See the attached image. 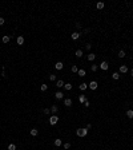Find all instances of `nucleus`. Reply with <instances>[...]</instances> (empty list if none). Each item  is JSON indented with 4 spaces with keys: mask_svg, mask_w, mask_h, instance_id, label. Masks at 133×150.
Segmentation results:
<instances>
[{
    "mask_svg": "<svg viewBox=\"0 0 133 150\" xmlns=\"http://www.w3.org/2000/svg\"><path fill=\"white\" fill-rule=\"evenodd\" d=\"M75 133H76V137H79V138H85L88 135V129H85V127H77Z\"/></svg>",
    "mask_w": 133,
    "mask_h": 150,
    "instance_id": "f257e3e1",
    "label": "nucleus"
},
{
    "mask_svg": "<svg viewBox=\"0 0 133 150\" xmlns=\"http://www.w3.org/2000/svg\"><path fill=\"white\" fill-rule=\"evenodd\" d=\"M59 121H60V117H57L56 114H53V115H51L48 118V122H49L51 126H56L57 123H59Z\"/></svg>",
    "mask_w": 133,
    "mask_h": 150,
    "instance_id": "f03ea898",
    "label": "nucleus"
},
{
    "mask_svg": "<svg viewBox=\"0 0 133 150\" xmlns=\"http://www.w3.org/2000/svg\"><path fill=\"white\" fill-rule=\"evenodd\" d=\"M99 68L101 70V71H108V70H109V62H108V60H103L99 64Z\"/></svg>",
    "mask_w": 133,
    "mask_h": 150,
    "instance_id": "7ed1b4c3",
    "label": "nucleus"
},
{
    "mask_svg": "<svg viewBox=\"0 0 133 150\" xmlns=\"http://www.w3.org/2000/svg\"><path fill=\"white\" fill-rule=\"evenodd\" d=\"M88 87H89L92 91H96V90L99 89V82H97V80H90L89 85H88Z\"/></svg>",
    "mask_w": 133,
    "mask_h": 150,
    "instance_id": "20e7f679",
    "label": "nucleus"
},
{
    "mask_svg": "<svg viewBox=\"0 0 133 150\" xmlns=\"http://www.w3.org/2000/svg\"><path fill=\"white\" fill-rule=\"evenodd\" d=\"M80 36H81V32H79V31H75V32H72V34H71V39H72L73 42L79 40Z\"/></svg>",
    "mask_w": 133,
    "mask_h": 150,
    "instance_id": "39448f33",
    "label": "nucleus"
},
{
    "mask_svg": "<svg viewBox=\"0 0 133 150\" xmlns=\"http://www.w3.org/2000/svg\"><path fill=\"white\" fill-rule=\"evenodd\" d=\"M24 43H25V39H24V36H23V35H19V36L16 38V44L21 47V46H24Z\"/></svg>",
    "mask_w": 133,
    "mask_h": 150,
    "instance_id": "423d86ee",
    "label": "nucleus"
},
{
    "mask_svg": "<svg viewBox=\"0 0 133 150\" xmlns=\"http://www.w3.org/2000/svg\"><path fill=\"white\" fill-rule=\"evenodd\" d=\"M53 67L56 68L57 71H61V70L64 68V62H61V60H57L56 63L53 64Z\"/></svg>",
    "mask_w": 133,
    "mask_h": 150,
    "instance_id": "0eeeda50",
    "label": "nucleus"
},
{
    "mask_svg": "<svg viewBox=\"0 0 133 150\" xmlns=\"http://www.w3.org/2000/svg\"><path fill=\"white\" fill-rule=\"evenodd\" d=\"M128 71H129V68H128L126 64H120V70H119L120 74H126Z\"/></svg>",
    "mask_w": 133,
    "mask_h": 150,
    "instance_id": "6e6552de",
    "label": "nucleus"
},
{
    "mask_svg": "<svg viewBox=\"0 0 133 150\" xmlns=\"http://www.w3.org/2000/svg\"><path fill=\"white\" fill-rule=\"evenodd\" d=\"M55 99L56 101H63L64 99V92H61V91H57V92H55Z\"/></svg>",
    "mask_w": 133,
    "mask_h": 150,
    "instance_id": "1a4fd4ad",
    "label": "nucleus"
},
{
    "mask_svg": "<svg viewBox=\"0 0 133 150\" xmlns=\"http://www.w3.org/2000/svg\"><path fill=\"white\" fill-rule=\"evenodd\" d=\"M63 102H64V106H65V107H72V105H73V101L71 98L63 99Z\"/></svg>",
    "mask_w": 133,
    "mask_h": 150,
    "instance_id": "9d476101",
    "label": "nucleus"
},
{
    "mask_svg": "<svg viewBox=\"0 0 133 150\" xmlns=\"http://www.w3.org/2000/svg\"><path fill=\"white\" fill-rule=\"evenodd\" d=\"M88 101V96L85 95V94H80L79 95V103H81V105H84V103Z\"/></svg>",
    "mask_w": 133,
    "mask_h": 150,
    "instance_id": "9b49d317",
    "label": "nucleus"
},
{
    "mask_svg": "<svg viewBox=\"0 0 133 150\" xmlns=\"http://www.w3.org/2000/svg\"><path fill=\"white\" fill-rule=\"evenodd\" d=\"M10 42H11L10 35H3V38H1V43H3V44H8Z\"/></svg>",
    "mask_w": 133,
    "mask_h": 150,
    "instance_id": "f8f14e48",
    "label": "nucleus"
},
{
    "mask_svg": "<svg viewBox=\"0 0 133 150\" xmlns=\"http://www.w3.org/2000/svg\"><path fill=\"white\" fill-rule=\"evenodd\" d=\"M29 135H31V137H37V135H39V129H36V127H32V129L29 130Z\"/></svg>",
    "mask_w": 133,
    "mask_h": 150,
    "instance_id": "ddd939ff",
    "label": "nucleus"
},
{
    "mask_svg": "<svg viewBox=\"0 0 133 150\" xmlns=\"http://www.w3.org/2000/svg\"><path fill=\"white\" fill-rule=\"evenodd\" d=\"M104 8H105V3H104V1H99V3H96V10L97 11H103Z\"/></svg>",
    "mask_w": 133,
    "mask_h": 150,
    "instance_id": "4468645a",
    "label": "nucleus"
},
{
    "mask_svg": "<svg viewBox=\"0 0 133 150\" xmlns=\"http://www.w3.org/2000/svg\"><path fill=\"white\" fill-rule=\"evenodd\" d=\"M125 115H126V118L128 119H133V110L132 109H128L125 111Z\"/></svg>",
    "mask_w": 133,
    "mask_h": 150,
    "instance_id": "2eb2a0df",
    "label": "nucleus"
},
{
    "mask_svg": "<svg viewBox=\"0 0 133 150\" xmlns=\"http://www.w3.org/2000/svg\"><path fill=\"white\" fill-rule=\"evenodd\" d=\"M83 55H84V52H83L81 48H77L76 51H75V56H76V58H83Z\"/></svg>",
    "mask_w": 133,
    "mask_h": 150,
    "instance_id": "dca6fc26",
    "label": "nucleus"
},
{
    "mask_svg": "<svg viewBox=\"0 0 133 150\" xmlns=\"http://www.w3.org/2000/svg\"><path fill=\"white\" fill-rule=\"evenodd\" d=\"M117 56H119L120 59L125 58V56H126V52H125V50H123V48H121V50H119V52H117Z\"/></svg>",
    "mask_w": 133,
    "mask_h": 150,
    "instance_id": "f3484780",
    "label": "nucleus"
},
{
    "mask_svg": "<svg viewBox=\"0 0 133 150\" xmlns=\"http://www.w3.org/2000/svg\"><path fill=\"white\" fill-rule=\"evenodd\" d=\"M59 109H60V107L56 105V103H55V105H52V106H51V112H52V114H57Z\"/></svg>",
    "mask_w": 133,
    "mask_h": 150,
    "instance_id": "a211bd4d",
    "label": "nucleus"
},
{
    "mask_svg": "<svg viewBox=\"0 0 133 150\" xmlns=\"http://www.w3.org/2000/svg\"><path fill=\"white\" fill-rule=\"evenodd\" d=\"M53 145L56 147H60V146H63V139H60V138H56V139L53 141Z\"/></svg>",
    "mask_w": 133,
    "mask_h": 150,
    "instance_id": "6ab92c4d",
    "label": "nucleus"
},
{
    "mask_svg": "<svg viewBox=\"0 0 133 150\" xmlns=\"http://www.w3.org/2000/svg\"><path fill=\"white\" fill-rule=\"evenodd\" d=\"M110 76H112L113 80H119L121 75H120V72H119V71H114V72H112V75H110Z\"/></svg>",
    "mask_w": 133,
    "mask_h": 150,
    "instance_id": "aec40b11",
    "label": "nucleus"
},
{
    "mask_svg": "<svg viewBox=\"0 0 133 150\" xmlns=\"http://www.w3.org/2000/svg\"><path fill=\"white\" fill-rule=\"evenodd\" d=\"M79 89L81 90V91H85V90L88 89V83H86V82H81L79 85Z\"/></svg>",
    "mask_w": 133,
    "mask_h": 150,
    "instance_id": "412c9836",
    "label": "nucleus"
},
{
    "mask_svg": "<svg viewBox=\"0 0 133 150\" xmlns=\"http://www.w3.org/2000/svg\"><path fill=\"white\" fill-rule=\"evenodd\" d=\"M77 74H79L80 78H85V76H86V71L84 70V68H80L79 71H77Z\"/></svg>",
    "mask_w": 133,
    "mask_h": 150,
    "instance_id": "4be33fe9",
    "label": "nucleus"
},
{
    "mask_svg": "<svg viewBox=\"0 0 133 150\" xmlns=\"http://www.w3.org/2000/svg\"><path fill=\"white\" fill-rule=\"evenodd\" d=\"M64 85H65V83H64L63 79H57V80H56V87H57V89H61V87H64Z\"/></svg>",
    "mask_w": 133,
    "mask_h": 150,
    "instance_id": "5701e85b",
    "label": "nucleus"
},
{
    "mask_svg": "<svg viewBox=\"0 0 133 150\" xmlns=\"http://www.w3.org/2000/svg\"><path fill=\"white\" fill-rule=\"evenodd\" d=\"M48 87H49V86L47 85V83H41V85H40V91H41V92H45L47 90H48Z\"/></svg>",
    "mask_w": 133,
    "mask_h": 150,
    "instance_id": "b1692460",
    "label": "nucleus"
},
{
    "mask_svg": "<svg viewBox=\"0 0 133 150\" xmlns=\"http://www.w3.org/2000/svg\"><path fill=\"white\" fill-rule=\"evenodd\" d=\"M86 59H88V62H95V59H96V54H88V56H86Z\"/></svg>",
    "mask_w": 133,
    "mask_h": 150,
    "instance_id": "393cba45",
    "label": "nucleus"
},
{
    "mask_svg": "<svg viewBox=\"0 0 133 150\" xmlns=\"http://www.w3.org/2000/svg\"><path fill=\"white\" fill-rule=\"evenodd\" d=\"M64 89H65L66 91H71V90L73 89V85H72V83H69V82H66L65 85H64Z\"/></svg>",
    "mask_w": 133,
    "mask_h": 150,
    "instance_id": "a878e982",
    "label": "nucleus"
},
{
    "mask_svg": "<svg viewBox=\"0 0 133 150\" xmlns=\"http://www.w3.org/2000/svg\"><path fill=\"white\" fill-rule=\"evenodd\" d=\"M71 147H72V143H71V142H65V143H63V149H64V150H69Z\"/></svg>",
    "mask_w": 133,
    "mask_h": 150,
    "instance_id": "bb28decb",
    "label": "nucleus"
},
{
    "mask_svg": "<svg viewBox=\"0 0 133 150\" xmlns=\"http://www.w3.org/2000/svg\"><path fill=\"white\" fill-rule=\"evenodd\" d=\"M17 149V146L15 145V143H8V147H7V150H16Z\"/></svg>",
    "mask_w": 133,
    "mask_h": 150,
    "instance_id": "cd10ccee",
    "label": "nucleus"
},
{
    "mask_svg": "<svg viewBox=\"0 0 133 150\" xmlns=\"http://www.w3.org/2000/svg\"><path fill=\"white\" fill-rule=\"evenodd\" d=\"M43 114H44V115H49V114H51V107H44V109H43Z\"/></svg>",
    "mask_w": 133,
    "mask_h": 150,
    "instance_id": "c85d7f7f",
    "label": "nucleus"
},
{
    "mask_svg": "<svg viewBox=\"0 0 133 150\" xmlns=\"http://www.w3.org/2000/svg\"><path fill=\"white\" fill-rule=\"evenodd\" d=\"M75 27H76L77 31H79V30L83 31V26H81V23H80V21H75Z\"/></svg>",
    "mask_w": 133,
    "mask_h": 150,
    "instance_id": "c756f323",
    "label": "nucleus"
},
{
    "mask_svg": "<svg viewBox=\"0 0 133 150\" xmlns=\"http://www.w3.org/2000/svg\"><path fill=\"white\" fill-rule=\"evenodd\" d=\"M79 70H80V68L77 67L76 64H72V66H71V71H72V72H75V74H76V72L79 71Z\"/></svg>",
    "mask_w": 133,
    "mask_h": 150,
    "instance_id": "7c9ffc66",
    "label": "nucleus"
},
{
    "mask_svg": "<svg viewBox=\"0 0 133 150\" xmlns=\"http://www.w3.org/2000/svg\"><path fill=\"white\" fill-rule=\"evenodd\" d=\"M48 79H49L51 82H56V75H55V74H49V75H48Z\"/></svg>",
    "mask_w": 133,
    "mask_h": 150,
    "instance_id": "2f4dec72",
    "label": "nucleus"
},
{
    "mask_svg": "<svg viewBox=\"0 0 133 150\" xmlns=\"http://www.w3.org/2000/svg\"><path fill=\"white\" fill-rule=\"evenodd\" d=\"M97 70H99V66H97V64H92V66H90V71H92V72H96Z\"/></svg>",
    "mask_w": 133,
    "mask_h": 150,
    "instance_id": "473e14b6",
    "label": "nucleus"
},
{
    "mask_svg": "<svg viewBox=\"0 0 133 150\" xmlns=\"http://www.w3.org/2000/svg\"><path fill=\"white\" fill-rule=\"evenodd\" d=\"M85 50H86V51H90V50H92V43H86V44H85Z\"/></svg>",
    "mask_w": 133,
    "mask_h": 150,
    "instance_id": "72a5a7b5",
    "label": "nucleus"
},
{
    "mask_svg": "<svg viewBox=\"0 0 133 150\" xmlns=\"http://www.w3.org/2000/svg\"><path fill=\"white\" fill-rule=\"evenodd\" d=\"M4 24H5V19H4L3 16H0V27H1V26H4Z\"/></svg>",
    "mask_w": 133,
    "mask_h": 150,
    "instance_id": "f704fd0d",
    "label": "nucleus"
},
{
    "mask_svg": "<svg viewBox=\"0 0 133 150\" xmlns=\"http://www.w3.org/2000/svg\"><path fill=\"white\" fill-rule=\"evenodd\" d=\"M92 127H93V125H92L90 122H88V123H86V126H85V129H88V131H89V130L92 129Z\"/></svg>",
    "mask_w": 133,
    "mask_h": 150,
    "instance_id": "c9c22d12",
    "label": "nucleus"
},
{
    "mask_svg": "<svg viewBox=\"0 0 133 150\" xmlns=\"http://www.w3.org/2000/svg\"><path fill=\"white\" fill-rule=\"evenodd\" d=\"M84 107H90V102H89V99H88V101H86V102L85 103H84Z\"/></svg>",
    "mask_w": 133,
    "mask_h": 150,
    "instance_id": "e433bc0d",
    "label": "nucleus"
},
{
    "mask_svg": "<svg viewBox=\"0 0 133 150\" xmlns=\"http://www.w3.org/2000/svg\"><path fill=\"white\" fill-rule=\"evenodd\" d=\"M130 78L133 79V70H130Z\"/></svg>",
    "mask_w": 133,
    "mask_h": 150,
    "instance_id": "4c0bfd02",
    "label": "nucleus"
}]
</instances>
